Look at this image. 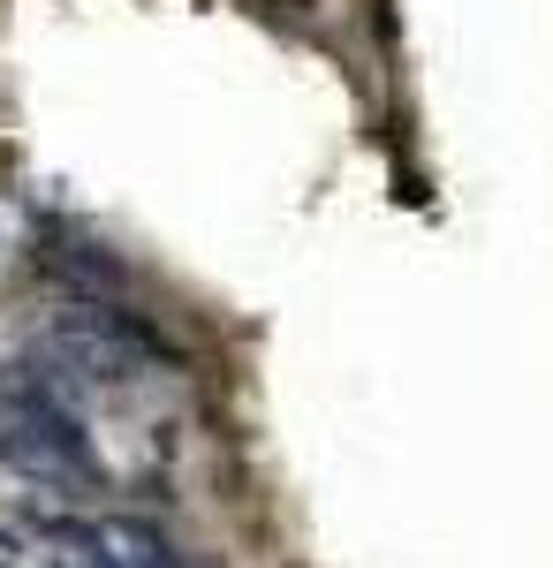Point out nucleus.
Masks as SVG:
<instances>
[{"instance_id": "nucleus-1", "label": "nucleus", "mask_w": 553, "mask_h": 568, "mask_svg": "<svg viewBox=\"0 0 553 568\" xmlns=\"http://www.w3.org/2000/svg\"><path fill=\"white\" fill-rule=\"evenodd\" d=\"M0 463L53 493L99 485V447H91L84 417L69 409V394H53V372L39 364L0 372Z\"/></svg>"}, {"instance_id": "nucleus-2", "label": "nucleus", "mask_w": 553, "mask_h": 568, "mask_svg": "<svg viewBox=\"0 0 553 568\" xmlns=\"http://www.w3.org/2000/svg\"><path fill=\"white\" fill-rule=\"evenodd\" d=\"M160 334L137 318V311L114 304H84L69 318L46 326V364L69 379V387H129L144 364H160Z\"/></svg>"}, {"instance_id": "nucleus-3", "label": "nucleus", "mask_w": 553, "mask_h": 568, "mask_svg": "<svg viewBox=\"0 0 553 568\" xmlns=\"http://www.w3.org/2000/svg\"><path fill=\"white\" fill-rule=\"evenodd\" d=\"M99 530V554H107V568H182V554L168 546V530L144 524V516H107Z\"/></svg>"}, {"instance_id": "nucleus-4", "label": "nucleus", "mask_w": 553, "mask_h": 568, "mask_svg": "<svg viewBox=\"0 0 553 568\" xmlns=\"http://www.w3.org/2000/svg\"><path fill=\"white\" fill-rule=\"evenodd\" d=\"M53 265H61V281H77V288H107V304H114V288H122V258L99 251V243H69Z\"/></svg>"}, {"instance_id": "nucleus-5", "label": "nucleus", "mask_w": 553, "mask_h": 568, "mask_svg": "<svg viewBox=\"0 0 553 568\" xmlns=\"http://www.w3.org/2000/svg\"><path fill=\"white\" fill-rule=\"evenodd\" d=\"M16 561H23V538H16V530L0 524V568H16Z\"/></svg>"}]
</instances>
